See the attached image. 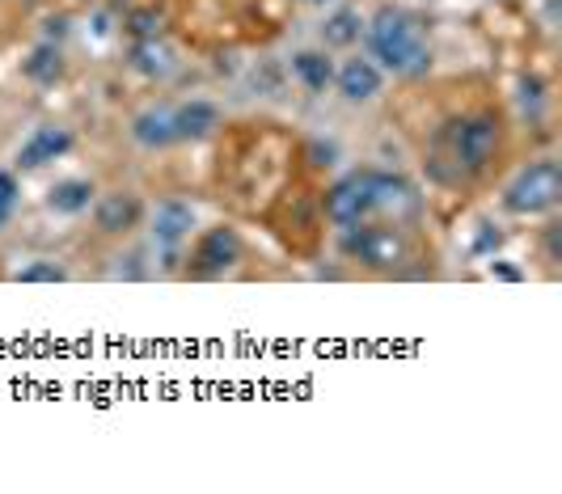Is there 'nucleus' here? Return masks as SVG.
Segmentation results:
<instances>
[{"mask_svg": "<svg viewBox=\"0 0 562 494\" xmlns=\"http://www.w3.org/2000/svg\"><path fill=\"white\" fill-rule=\"evenodd\" d=\"M144 216H148V199L136 187H111L93 199L89 228L98 242H127L144 228Z\"/></svg>", "mask_w": 562, "mask_h": 494, "instance_id": "6e6552de", "label": "nucleus"}, {"mask_svg": "<svg viewBox=\"0 0 562 494\" xmlns=\"http://www.w3.org/2000/svg\"><path fill=\"white\" fill-rule=\"evenodd\" d=\"M562 203V165L559 157H533L520 165L499 191V207L516 220H546Z\"/></svg>", "mask_w": 562, "mask_h": 494, "instance_id": "0eeeda50", "label": "nucleus"}, {"mask_svg": "<svg viewBox=\"0 0 562 494\" xmlns=\"http://www.w3.org/2000/svg\"><path fill=\"white\" fill-rule=\"evenodd\" d=\"M537 258H541V267H546V274H550V279L559 274V262H562V224L554 216H546V224L537 228Z\"/></svg>", "mask_w": 562, "mask_h": 494, "instance_id": "4be33fe9", "label": "nucleus"}, {"mask_svg": "<svg viewBox=\"0 0 562 494\" xmlns=\"http://www.w3.org/2000/svg\"><path fill=\"white\" fill-rule=\"evenodd\" d=\"M364 52L376 59V68L394 81H419L431 77V22L419 9L406 4H376V13L364 18Z\"/></svg>", "mask_w": 562, "mask_h": 494, "instance_id": "20e7f679", "label": "nucleus"}, {"mask_svg": "<svg viewBox=\"0 0 562 494\" xmlns=\"http://www.w3.org/2000/svg\"><path fill=\"white\" fill-rule=\"evenodd\" d=\"M207 199L233 220L258 224L301 169V136L276 119H225L212 139Z\"/></svg>", "mask_w": 562, "mask_h": 494, "instance_id": "f03ea898", "label": "nucleus"}, {"mask_svg": "<svg viewBox=\"0 0 562 494\" xmlns=\"http://www.w3.org/2000/svg\"><path fill=\"white\" fill-rule=\"evenodd\" d=\"M13 220H18V207H13V203H0V233L13 228Z\"/></svg>", "mask_w": 562, "mask_h": 494, "instance_id": "a878e982", "label": "nucleus"}, {"mask_svg": "<svg viewBox=\"0 0 562 494\" xmlns=\"http://www.w3.org/2000/svg\"><path fill=\"white\" fill-rule=\"evenodd\" d=\"M169 114H173V136H178V144H207V139H216V132L225 127V106L212 102V98L169 102Z\"/></svg>", "mask_w": 562, "mask_h": 494, "instance_id": "4468645a", "label": "nucleus"}, {"mask_svg": "<svg viewBox=\"0 0 562 494\" xmlns=\"http://www.w3.org/2000/svg\"><path fill=\"white\" fill-rule=\"evenodd\" d=\"M390 119L415 148L436 199L470 203L499 187L516 153V123L486 72L402 81Z\"/></svg>", "mask_w": 562, "mask_h": 494, "instance_id": "f257e3e1", "label": "nucleus"}, {"mask_svg": "<svg viewBox=\"0 0 562 494\" xmlns=\"http://www.w3.org/2000/svg\"><path fill=\"white\" fill-rule=\"evenodd\" d=\"M322 216L330 228L372 220V165H351L322 187Z\"/></svg>", "mask_w": 562, "mask_h": 494, "instance_id": "1a4fd4ad", "label": "nucleus"}, {"mask_svg": "<svg viewBox=\"0 0 562 494\" xmlns=\"http://www.w3.org/2000/svg\"><path fill=\"white\" fill-rule=\"evenodd\" d=\"M258 224L280 242L288 258L317 262L326 249V233H330V224L322 216V182L310 178L305 169H296V178L271 199V207L262 212Z\"/></svg>", "mask_w": 562, "mask_h": 494, "instance_id": "39448f33", "label": "nucleus"}, {"mask_svg": "<svg viewBox=\"0 0 562 494\" xmlns=\"http://www.w3.org/2000/svg\"><path fill=\"white\" fill-rule=\"evenodd\" d=\"M72 148H77V132H72V127H64V123H43V127H34V132L18 144L13 169H18V173H38V169H47V165L64 161Z\"/></svg>", "mask_w": 562, "mask_h": 494, "instance_id": "ddd939ff", "label": "nucleus"}, {"mask_svg": "<svg viewBox=\"0 0 562 494\" xmlns=\"http://www.w3.org/2000/svg\"><path fill=\"white\" fill-rule=\"evenodd\" d=\"M144 228H148L153 246L182 258V246L195 237V228H199L195 203H187L182 194H166V199H157V203L148 207V216H144Z\"/></svg>", "mask_w": 562, "mask_h": 494, "instance_id": "9d476101", "label": "nucleus"}, {"mask_svg": "<svg viewBox=\"0 0 562 494\" xmlns=\"http://www.w3.org/2000/svg\"><path fill=\"white\" fill-rule=\"evenodd\" d=\"M301 4H326V0H301Z\"/></svg>", "mask_w": 562, "mask_h": 494, "instance_id": "bb28decb", "label": "nucleus"}, {"mask_svg": "<svg viewBox=\"0 0 562 494\" xmlns=\"http://www.w3.org/2000/svg\"><path fill=\"white\" fill-rule=\"evenodd\" d=\"M288 77L305 98H326L335 85V52L326 47H301L288 59Z\"/></svg>", "mask_w": 562, "mask_h": 494, "instance_id": "dca6fc26", "label": "nucleus"}, {"mask_svg": "<svg viewBox=\"0 0 562 494\" xmlns=\"http://www.w3.org/2000/svg\"><path fill=\"white\" fill-rule=\"evenodd\" d=\"M0 203L22 207V173L13 165H0Z\"/></svg>", "mask_w": 562, "mask_h": 494, "instance_id": "393cba45", "label": "nucleus"}, {"mask_svg": "<svg viewBox=\"0 0 562 494\" xmlns=\"http://www.w3.org/2000/svg\"><path fill=\"white\" fill-rule=\"evenodd\" d=\"M98 182L93 178H85V173H72V178H56L47 194H43V203H47V212H56L64 220H77L85 216L89 207H93V199H98Z\"/></svg>", "mask_w": 562, "mask_h": 494, "instance_id": "a211bd4d", "label": "nucleus"}, {"mask_svg": "<svg viewBox=\"0 0 562 494\" xmlns=\"http://www.w3.org/2000/svg\"><path fill=\"white\" fill-rule=\"evenodd\" d=\"M136 77L161 85L178 72V52L169 47V38H132L127 43V59H123Z\"/></svg>", "mask_w": 562, "mask_h": 494, "instance_id": "f3484780", "label": "nucleus"}, {"mask_svg": "<svg viewBox=\"0 0 562 494\" xmlns=\"http://www.w3.org/2000/svg\"><path fill=\"white\" fill-rule=\"evenodd\" d=\"M520 102H525V114L537 119L541 110L550 106V81H541L537 72H529V77L520 81Z\"/></svg>", "mask_w": 562, "mask_h": 494, "instance_id": "b1692460", "label": "nucleus"}, {"mask_svg": "<svg viewBox=\"0 0 562 494\" xmlns=\"http://www.w3.org/2000/svg\"><path fill=\"white\" fill-rule=\"evenodd\" d=\"M246 262H250L246 233L233 220H221V224L195 228V237L182 246L178 279H187V283H221V279L246 274Z\"/></svg>", "mask_w": 562, "mask_h": 494, "instance_id": "423d86ee", "label": "nucleus"}, {"mask_svg": "<svg viewBox=\"0 0 562 494\" xmlns=\"http://www.w3.org/2000/svg\"><path fill=\"white\" fill-rule=\"evenodd\" d=\"M169 26H173V13H169L166 4H157V0L127 9V18H123V34L127 38H166Z\"/></svg>", "mask_w": 562, "mask_h": 494, "instance_id": "412c9836", "label": "nucleus"}, {"mask_svg": "<svg viewBox=\"0 0 562 494\" xmlns=\"http://www.w3.org/2000/svg\"><path fill=\"white\" fill-rule=\"evenodd\" d=\"M385 85H390V77L376 68V59L368 52H347L342 59H335V85H330V93H338V102L364 106V102L385 93Z\"/></svg>", "mask_w": 562, "mask_h": 494, "instance_id": "f8f14e48", "label": "nucleus"}, {"mask_svg": "<svg viewBox=\"0 0 562 494\" xmlns=\"http://www.w3.org/2000/svg\"><path fill=\"white\" fill-rule=\"evenodd\" d=\"M364 38V18L360 9H335L322 26V47L326 52H356V43Z\"/></svg>", "mask_w": 562, "mask_h": 494, "instance_id": "aec40b11", "label": "nucleus"}, {"mask_svg": "<svg viewBox=\"0 0 562 494\" xmlns=\"http://www.w3.org/2000/svg\"><path fill=\"white\" fill-rule=\"evenodd\" d=\"M127 139L140 148V153H169L178 148V136H173V114H169V102H148L140 106L132 119H127Z\"/></svg>", "mask_w": 562, "mask_h": 494, "instance_id": "2eb2a0df", "label": "nucleus"}, {"mask_svg": "<svg viewBox=\"0 0 562 494\" xmlns=\"http://www.w3.org/2000/svg\"><path fill=\"white\" fill-rule=\"evenodd\" d=\"M372 216L397 220V224H419L423 216L419 187L406 173H397V169L372 165Z\"/></svg>", "mask_w": 562, "mask_h": 494, "instance_id": "9b49d317", "label": "nucleus"}, {"mask_svg": "<svg viewBox=\"0 0 562 494\" xmlns=\"http://www.w3.org/2000/svg\"><path fill=\"white\" fill-rule=\"evenodd\" d=\"M13 283H68V267L59 258H30L13 271Z\"/></svg>", "mask_w": 562, "mask_h": 494, "instance_id": "5701e85b", "label": "nucleus"}, {"mask_svg": "<svg viewBox=\"0 0 562 494\" xmlns=\"http://www.w3.org/2000/svg\"><path fill=\"white\" fill-rule=\"evenodd\" d=\"M22 81L34 85V89H56V85L68 81L64 47H59V43H47V38H38V43L22 55Z\"/></svg>", "mask_w": 562, "mask_h": 494, "instance_id": "6ab92c4d", "label": "nucleus"}, {"mask_svg": "<svg viewBox=\"0 0 562 494\" xmlns=\"http://www.w3.org/2000/svg\"><path fill=\"white\" fill-rule=\"evenodd\" d=\"M335 249L342 262L372 279H427L436 274V254L423 242L419 224H397V220H360L335 228Z\"/></svg>", "mask_w": 562, "mask_h": 494, "instance_id": "7ed1b4c3", "label": "nucleus"}]
</instances>
